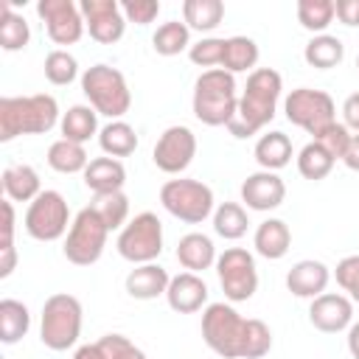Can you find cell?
<instances>
[{"mask_svg": "<svg viewBox=\"0 0 359 359\" xmlns=\"http://www.w3.org/2000/svg\"><path fill=\"white\" fill-rule=\"evenodd\" d=\"M202 339L222 359H261L272 348V331L258 317H241L230 303H208Z\"/></svg>", "mask_w": 359, "mask_h": 359, "instance_id": "obj_1", "label": "cell"}, {"mask_svg": "<svg viewBox=\"0 0 359 359\" xmlns=\"http://www.w3.org/2000/svg\"><path fill=\"white\" fill-rule=\"evenodd\" d=\"M283 93V79L275 67H255L247 76V87L238 95L236 118L227 123V132L238 140L258 135L278 112V101Z\"/></svg>", "mask_w": 359, "mask_h": 359, "instance_id": "obj_2", "label": "cell"}, {"mask_svg": "<svg viewBox=\"0 0 359 359\" xmlns=\"http://www.w3.org/2000/svg\"><path fill=\"white\" fill-rule=\"evenodd\" d=\"M59 121V104L48 93L0 98V143H11L20 135H48Z\"/></svg>", "mask_w": 359, "mask_h": 359, "instance_id": "obj_3", "label": "cell"}, {"mask_svg": "<svg viewBox=\"0 0 359 359\" xmlns=\"http://www.w3.org/2000/svg\"><path fill=\"white\" fill-rule=\"evenodd\" d=\"M194 115L205 126H227L236 118L238 109V87L236 76L213 67L202 70L199 79L194 81V98H191Z\"/></svg>", "mask_w": 359, "mask_h": 359, "instance_id": "obj_4", "label": "cell"}, {"mask_svg": "<svg viewBox=\"0 0 359 359\" xmlns=\"http://www.w3.org/2000/svg\"><path fill=\"white\" fill-rule=\"evenodd\" d=\"M81 93L84 98L90 101V107L109 118V121H123V115L129 112L132 107V93H129V84H126V76L112 67V65H93L81 73Z\"/></svg>", "mask_w": 359, "mask_h": 359, "instance_id": "obj_5", "label": "cell"}, {"mask_svg": "<svg viewBox=\"0 0 359 359\" xmlns=\"http://www.w3.org/2000/svg\"><path fill=\"white\" fill-rule=\"evenodd\" d=\"M81 303L76 294L56 292L42 303L39 339L50 351H67L81 337Z\"/></svg>", "mask_w": 359, "mask_h": 359, "instance_id": "obj_6", "label": "cell"}, {"mask_svg": "<svg viewBox=\"0 0 359 359\" xmlns=\"http://www.w3.org/2000/svg\"><path fill=\"white\" fill-rule=\"evenodd\" d=\"M160 205L174 219L185 222V224H202L216 210L213 188L205 185L202 180H191V177L165 180L160 188Z\"/></svg>", "mask_w": 359, "mask_h": 359, "instance_id": "obj_7", "label": "cell"}, {"mask_svg": "<svg viewBox=\"0 0 359 359\" xmlns=\"http://www.w3.org/2000/svg\"><path fill=\"white\" fill-rule=\"evenodd\" d=\"M115 250L123 261L129 264H154L163 252V222L151 213L143 210L135 219H129L118 238H115Z\"/></svg>", "mask_w": 359, "mask_h": 359, "instance_id": "obj_8", "label": "cell"}, {"mask_svg": "<svg viewBox=\"0 0 359 359\" xmlns=\"http://www.w3.org/2000/svg\"><path fill=\"white\" fill-rule=\"evenodd\" d=\"M283 115L289 123L300 126L311 137H320L331 123H337V107L334 98L325 90L314 87H297L283 98Z\"/></svg>", "mask_w": 359, "mask_h": 359, "instance_id": "obj_9", "label": "cell"}, {"mask_svg": "<svg viewBox=\"0 0 359 359\" xmlns=\"http://www.w3.org/2000/svg\"><path fill=\"white\" fill-rule=\"evenodd\" d=\"M107 236H109V227L101 222V216L87 205L81 208L76 216H73V224L65 236V244H62V252L70 264L76 266H93L101 255H104V247H107Z\"/></svg>", "mask_w": 359, "mask_h": 359, "instance_id": "obj_10", "label": "cell"}, {"mask_svg": "<svg viewBox=\"0 0 359 359\" xmlns=\"http://www.w3.org/2000/svg\"><path fill=\"white\" fill-rule=\"evenodd\" d=\"M25 233L34 238V241H59L62 236H67L70 230V208H67V199L59 194V191H50L45 188L25 210Z\"/></svg>", "mask_w": 359, "mask_h": 359, "instance_id": "obj_11", "label": "cell"}, {"mask_svg": "<svg viewBox=\"0 0 359 359\" xmlns=\"http://www.w3.org/2000/svg\"><path fill=\"white\" fill-rule=\"evenodd\" d=\"M216 275L230 303H244L258 292V266L244 247H227L216 258Z\"/></svg>", "mask_w": 359, "mask_h": 359, "instance_id": "obj_12", "label": "cell"}, {"mask_svg": "<svg viewBox=\"0 0 359 359\" xmlns=\"http://www.w3.org/2000/svg\"><path fill=\"white\" fill-rule=\"evenodd\" d=\"M194 157H196V135H194L188 126H182V123L168 126V129L157 137V143H154V149H151L154 165H157L163 174H171V177L182 174V171L194 163Z\"/></svg>", "mask_w": 359, "mask_h": 359, "instance_id": "obj_13", "label": "cell"}, {"mask_svg": "<svg viewBox=\"0 0 359 359\" xmlns=\"http://www.w3.org/2000/svg\"><path fill=\"white\" fill-rule=\"evenodd\" d=\"M36 14L45 22L50 42H56V45H76L84 36L87 25H84L79 3H73V0H39Z\"/></svg>", "mask_w": 359, "mask_h": 359, "instance_id": "obj_14", "label": "cell"}, {"mask_svg": "<svg viewBox=\"0 0 359 359\" xmlns=\"http://www.w3.org/2000/svg\"><path fill=\"white\" fill-rule=\"evenodd\" d=\"M90 36L101 45H115L126 34V17L118 0H81L79 3Z\"/></svg>", "mask_w": 359, "mask_h": 359, "instance_id": "obj_15", "label": "cell"}, {"mask_svg": "<svg viewBox=\"0 0 359 359\" xmlns=\"http://www.w3.org/2000/svg\"><path fill=\"white\" fill-rule=\"evenodd\" d=\"M309 323L323 334L348 331L353 323V300L339 292H323L309 306Z\"/></svg>", "mask_w": 359, "mask_h": 359, "instance_id": "obj_16", "label": "cell"}, {"mask_svg": "<svg viewBox=\"0 0 359 359\" xmlns=\"http://www.w3.org/2000/svg\"><path fill=\"white\" fill-rule=\"evenodd\" d=\"M286 199V182L275 174V171H255L241 182V202L250 210L258 213H269L275 208H280Z\"/></svg>", "mask_w": 359, "mask_h": 359, "instance_id": "obj_17", "label": "cell"}, {"mask_svg": "<svg viewBox=\"0 0 359 359\" xmlns=\"http://www.w3.org/2000/svg\"><path fill=\"white\" fill-rule=\"evenodd\" d=\"M328 280H331V269L317 258H303L292 264V269L286 272V289L303 300L320 297L328 289Z\"/></svg>", "mask_w": 359, "mask_h": 359, "instance_id": "obj_18", "label": "cell"}, {"mask_svg": "<svg viewBox=\"0 0 359 359\" xmlns=\"http://www.w3.org/2000/svg\"><path fill=\"white\" fill-rule=\"evenodd\" d=\"M165 300L177 314H194L208 306V283L196 272H180L171 278Z\"/></svg>", "mask_w": 359, "mask_h": 359, "instance_id": "obj_19", "label": "cell"}, {"mask_svg": "<svg viewBox=\"0 0 359 359\" xmlns=\"http://www.w3.org/2000/svg\"><path fill=\"white\" fill-rule=\"evenodd\" d=\"M168 283H171V275L157 261L154 264H137L123 280L126 294L135 300H154V297L168 292Z\"/></svg>", "mask_w": 359, "mask_h": 359, "instance_id": "obj_20", "label": "cell"}, {"mask_svg": "<svg viewBox=\"0 0 359 359\" xmlns=\"http://www.w3.org/2000/svg\"><path fill=\"white\" fill-rule=\"evenodd\" d=\"M84 185L93 194H112V191H123L126 185V165L115 157H93L90 165L81 174Z\"/></svg>", "mask_w": 359, "mask_h": 359, "instance_id": "obj_21", "label": "cell"}, {"mask_svg": "<svg viewBox=\"0 0 359 359\" xmlns=\"http://www.w3.org/2000/svg\"><path fill=\"white\" fill-rule=\"evenodd\" d=\"M216 244L210 236L205 233H185L177 241V261L182 264L185 272H205L210 266H216Z\"/></svg>", "mask_w": 359, "mask_h": 359, "instance_id": "obj_22", "label": "cell"}, {"mask_svg": "<svg viewBox=\"0 0 359 359\" xmlns=\"http://www.w3.org/2000/svg\"><path fill=\"white\" fill-rule=\"evenodd\" d=\"M252 247L261 258L266 261H280L289 247H292V230L283 219H264L258 227H255V236H252Z\"/></svg>", "mask_w": 359, "mask_h": 359, "instance_id": "obj_23", "label": "cell"}, {"mask_svg": "<svg viewBox=\"0 0 359 359\" xmlns=\"http://www.w3.org/2000/svg\"><path fill=\"white\" fill-rule=\"evenodd\" d=\"M0 185H3L6 199H11V202H28L31 205L42 194V182H39L36 168L34 165H25V163L6 165L3 168V177H0Z\"/></svg>", "mask_w": 359, "mask_h": 359, "instance_id": "obj_24", "label": "cell"}, {"mask_svg": "<svg viewBox=\"0 0 359 359\" xmlns=\"http://www.w3.org/2000/svg\"><path fill=\"white\" fill-rule=\"evenodd\" d=\"M59 132H62L65 140H73V143L84 146L90 137H95L101 132L98 129V112L90 104H73V107H67V112H62Z\"/></svg>", "mask_w": 359, "mask_h": 359, "instance_id": "obj_25", "label": "cell"}, {"mask_svg": "<svg viewBox=\"0 0 359 359\" xmlns=\"http://www.w3.org/2000/svg\"><path fill=\"white\" fill-rule=\"evenodd\" d=\"M255 160H258V165L264 168V171H280V168H286L289 163H292V140H289V135L286 132H266V135H261L258 140H255Z\"/></svg>", "mask_w": 359, "mask_h": 359, "instance_id": "obj_26", "label": "cell"}, {"mask_svg": "<svg viewBox=\"0 0 359 359\" xmlns=\"http://www.w3.org/2000/svg\"><path fill=\"white\" fill-rule=\"evenodd\" d=\"M303 59L309 67H317V70H331V67H339L342 59H345V45L339 36L334 34H317L306 42L303 48Z\"/></svg>", "mask_w": 359, "mask_h": 359, "instance_id": "obj_27", "label": "cell"}, {"mask_svg": "<svg viewBox=\"0 0 359 359\" xmlns=\"http://www.w3.org/2000/svg\"><path fill=\"white\" fill-rule=\"evenodd\" d=\"M98 146H101V151L107 157H115V160L129 157L137 149V132L126 121H109L98 132Z\"/></svg>", "mask_w": 359, "mask_h": 359, "instance_id": "obj_28", "label": "cell"}, {"mask_svg": "<svg viewBox=\"0 0 359 359\" xmlns=\"http://www.w3.org/2000/svg\"><path fill=\"white\" fill-rule=\"evenodd\" d=\"M31 328V311L22 300L3 297L0 300V342L17 345Z\"/></svg>", "mask_w": 359, "mask_h": 359, "instance_id": "obj_29", "label": "cell"}, {"mask_svg": "<svg viewBox=\"0 0 359 359\" xmlns=\"http://www.w3.org/2000/svg\"><path fill=\"white\" fill-rule=\"evenodd\" d=\"M45 160L56 174H84V168L90 165L87 149L81 143H73V140H65V137H59L48 146Z\"/></svg>", "mask_w": 359, "mask_h": 359, "instance_id": "obj_30", "label": "cell"}, {"mask_svg": "<svg viewBox=\"0 0 359 359\" xmlns=\"http://www.w3.org/2000/svg\"><path fill=\"white\" fill-rule=\"evenodd\" d=\"M224 20V3L222 0H185L182 3V22L191 31L210 34Z\"/></svg>", "mask_w": 359, "mask_h": 359, "instance_id": "obj_31", "label": "cell"}, {"mask_svg": "<svg viewBox=\"0 0 359 359\" xmlns=\"http://www.w3.org/2000/svg\"><path fill=\"white\" fill-rule=\"evenodd\" d=\"M28 42H31V28L25 17L17 14L8 0H0V48L14 53V50L28 48Z\"/></svg>", "mask_w": 359, "mask_h": 359, "instance_id": "obj_32", "label": "cell"}, {"mask_svg": "<svg viewBox=\"0 0 359 359\" xmlns=\"http://www.w3.org/2000/svg\"><path fill=\"white\" fill-rule=\"evenodd\" d=\"M258 56H261V50H258V45H255V39L252 36H227V42H224V59H222V70H227V73H252L255 70V65H258Z\"/></svg>", "mask_w": 359, "mask_h": 359, "instance_id": "obj_33", "label": "cell"}, {"mask_svg": "<svg viewBox=\"0 0 359 359\" xmlns=\"http://www.w3.org/2000/svg\"><path fill=\"white\" fill-rule=\"evenodd\" d=\"M151 48L160 56H177L191 48V28L180 20H168L151 34Z\"/></svg>", "mask_w": 359, "mask_h": 359, "instance_id": "obj_34", "label": "cell"}, {"mask_svg": "<svg viewBox=\"0 0 359 359\" xmlns=\"http://www.w3.org/2000/svg\"><path fill=\"white\" fill-rule=\"evenodd\" d=\"M250 227L247 210L238 202H222L213 210V230L216 236H222L224 241H238Z\"/></svg>", "mask_w": 359, "mask_h": 359, "instance_id": "obj_35", "label": "cell"}, {"mask_svg": "<svg viewBox=\"0 0 359 359\" xmlns=\"http://www.w3.org/2000/svg\"><path fill=\"white\" fill-rule=\"evenodd\" d=\"M90 208L101 216V222L112 230H121L129 222V196L123 191H112V194H93Z\"/></svg>", "mask_w": 359, "mask_h": 359, "instance_id": "obj_36", "label": "cell"}, {"mask_svg": "<svg viewBox=\"0 0 359 359\" xmlns=\"http://www.w3.org/2000/svg\"><path fill=\"white\" fill-rule=\"evenodd\" d=\"M334 163H337V160H334L317 140L306 143V146L297 151V171H300L303 180H311V182L325 180V177L331 174Z\"/></svg>", "mask_w": 359, "mask_h": 359, "instance_id": "obj_37", "label": "cell"}, {"mask_svg": "<svg viewBox=\"0 0 359 359\" xmlns=\"http://www.w3.org/2000/svg\"><path fill=\"white\" fill-rule=\"evenodd\" d=\"M42 70H45V79H48L50 84H56V87H67V84H73L76 79H81V76H79V62H76V56H73L70 50H65V48L50 50V53L45 56Z\"/></svg>", "mask_w": 359, "mask_h": 359, "instance_id": "obj_38", "label": "cell"}, {"mask_svg": "<svg viewBox=\"0 0 359 359\" xmlns=\"http://www.w3.org/2000/svg\"><path fill=\"white\" fill-rule=\"evenodd\" d=\"M297 22L314 36L325 34L334 22V0H297Z\"/></svg>", "mask_w": 359, "mask_h": 359, "instance_id": "obj_39", "label": "cell"}, {"mask_svg": "<svg viewBox=\"0 0 359 359\" xmlns=\"http://www.w3.org/2000/svg\"><path fill=\"white\" fill-rule=\"evenodd\" d=\"M224 36H202L199 42H194L188 48V59L196 65V67H205V70H213V67H222V59H224Z\"/></svg>", "mask_w": 359, "mask_h": 359, "instance_id": "obj_40", "label": "cell"}, {"mask_svg": "<svg viewBox=\"0 0 359 359\" xmlns=\"http://www.w3.org/2000/svg\"><path fill=\"white\" fill-rule=\"evenodd\" d=\"M98 345L104 348L107 359H146V353L123 334H104L98 339Z\"/></svg>", "mask_w": 359, "mask_h": 359, "instance_id": "obj_41", "label": "cell"}, {"mask_svg": "<svg viewBox=\"0 0 359 359\" xmlns=\"http://www.w3.org/2000/svg\"><path fill=\"white\" fill-rule=\"evenodd\" d=\"M351 137H353V132L345 126V123H331L320 137H314L334 160H342V154H345V149H348V143H351Z\"/></svg>", "mask_w": 359, "mask_h": 359, "instance_id": "obj_42", "label": "cell"}, {"mask_svg": "<svg viewBox=\"0 0 359 359\" xmlns=\"http://www.w3.org/2000/svg\"><path fill=\"white\" fill-rule=\"evenodd\" d=\"M337 283L342 286V292H348V297L353 303H359V255H345L337 269H334Z\"/></svg>", "mask_w": 359, "mask_h": 359, "instance_id": "obj_43", "label": "cell"}, {"mask_svg": "<svg viewBox=\"0 0 359 359\" xmlns=\"http://www.w3.org/2000/svg\"><path fill=\"white\" fill-rule=\"evenodd\" d=\"M121 11H123L126 22L149 25V22L157 20V14H160V3H157V0H123V3H121Z\"/></svg>", "mask_w": 359, "mask_h": 359, "instance_id": "obj_44", "label": "cell"}, {"mask_svg": "<svg viewBox=\"0 0 359 359\" xmlns=\"http://www.w3.org/2000/svg\"><path fill=\"white\" fill-rule=\"evenodd\" d=\"M334 17L348 28H359V0H334Z\"/></svg>", "mask_w": 359, "mask_h": 359, "instance_id": "obj_45", "label": "cell"}, {"mask_svg": "<svg viewBox=\"0 0 359 359\" xmlns=\"http://www.w3.org/2000/svg\"><path fill=\"white\" fill-rule=\"evenodd\" d=\"M3 227H0V250L14 247V202L3 199Z\"/></svg>", "mask_w": 359, "mask_h": 359, "instance_id": "obj_46", "label": "cell"}, {"mask_svg": "<svg viewBox=\"0 0 359 359\" xmlns=\"http://www.w3.org/2000/svg\"><path fill=\"white\" fill-rule=\"evenodd\" d=\"M342 123L353 135H359V93H351L345 98V104H342Z\"/></svg>", "mask_w": 359, "mask_h": 359, "instance_id": "obj_47", "label": "cell"}, {"mask_svg": "<svg viewBox=\"0 0 359 359\" xmlns=\"http://www.w3.org/2000/svg\"><path fill=\"white\" fill-rule=\"evenodd\" d=\"M73 359H107V353L98 342H87V345H79L73 351Z\"/></svg>", "mask_w": 359, "mask_h": 359, "instance_id": "obj_48", "label": "cell"}, {"mask_svg": "<svg viewBox=\"0 0 359 359\" xmlns=\"http://www.w3.org/2000/svg\"><path fill=\"white\" fill-rule=\"evenodd\" d=\"M342 163H345L351 171H359V135L351 137V143H348V149H345V154H342Z\"/></svg>", "mask_w": 359, "mask_h": 359, "instance_id": "obj_49", "label": "cell"}, {"mask_svg": "<svg viewBox=\"0 0 359 359\" xmlns=\"http://www.w3.org/2000/svg\"><path fill=\"white\" fill-rule=\"evenodd\" d=\"M345 342H348V353H351L353 359H359V323H351Z\"/></svg>", "mask_w": 359, "mask_h": 359, "instance_id": "obj_50", "label": "cell"}, {"mask_svg": "<svg viewBox=\"0 0 359 359\" xmlns=\"http://www.w3.org/2000/svg\"><path fill=\"white\" fill-rule=\"evenodd\" d=\"M356 67H359V59H356Z\"/></svg>", "mask_w": 359, "mask_h": 359, "instance_id": "obj_51", "label": "cell"}]
</instances>
